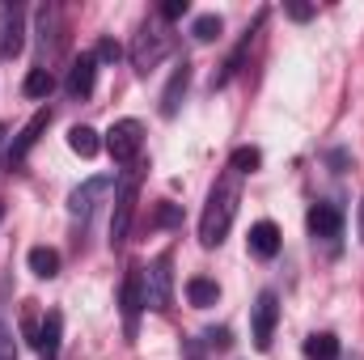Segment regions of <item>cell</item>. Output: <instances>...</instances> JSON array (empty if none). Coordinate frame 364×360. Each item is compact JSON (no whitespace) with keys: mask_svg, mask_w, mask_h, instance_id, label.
I'll list each match as a JSON object with an SVG mask.
<instances>
[{"mask_svg":"<svg viewBox=\"0 0 364 360\" xmlns=\"http://www.w3.org/2000/svg\"><path fill=\"white\" fill-rule=\"evenodd\" d=\"M237 199H242V191H237V174H233V170H225L220 179L212 182L208 203H203V216H199V242H203L208 250H212V246H220V242L229 238L233 216H237Z\"/></svg>","mask_w":364,"mask_h":360,"instance_id":"cell-1","label":"cell"},{"mask_svg":"<svg viewBox=\"0 0 364 360\" xmlns=\"http://www.w3.org/2000/svg\"><path fill=\"white\" fill-rule=\"evenodd\" d=\"M170 47H174V34L161 26V21H144L140 30H136V38H132V47H127V55H132V68L140 73V77H149L166 55H170Z\"/></svg>","mask_w":364,"mask_h":360,"instance_id":"cell-2","label":"cell"},{"mask_svg":"<svg viewBox=\"0 0 364 360\" xmlns=\"http://www.w3.org/2000/svg\"><path fill=\"white\" fill-rule=\"evenodd\" d=\"M136 199H140V170H127L114 186V216H110V250H123L132 221H136Z\"/></svg>","mask_w":364,"mask_h":360,"instance_id":"cell-3","label":"cell"},{"mask_svg":"<svg viewBox=\"0 0 364 360\" xmlns=\"http://www.w3.org/2000/svg\"><path fill=\"white\" fill-rule=\"evenodd\" d=\"M144 305L166 314L174 305V255H157L144 271Z\"/></svg>","mask_w":364,"mask_h":360,"instance_id":"cell-4","label":"cell"},{"mask_svg":"<svg viewBox=\"0 0 364 360\" xmlns=\"http://www.w3.org/2000/svg\"><path fill=\"white\" fill-rule=\"evenodd\" d=\"M119 309H123V335L136 339L140 335V314L149 309L144 305V268H127L123 288H119Z\"/></svg>","mask_w":364,"mask_h":360,"instance_id":"cell-5","label":"cell"},{"mask_svg":"<svg viewBox=\"0 0 364 360\" xmlns=\"http://www.w3.org/2000/svg\"><path fill=\"white\" fill-rule=\"evenodd\" d=\"M140 149H144V127H140V119H119V123H110V132H106V153L114 157V166H132V162L140 157Z\"/></svg>","mask_w":364,"mask_h":360,"instance_id":"cell-6","label":"cell"},{"mask_svg":"<svg viewBox=\"0 0 364 360\" xmlns=\"http://www.w3.org/2000/svg\"><path fill=\"white\" fill-rule=\"evenodd\" d=\"M106 191H110V179H85L73 195H68V216H73V225H81V233H85V225H90L93 208L106 199Z\"/></svg>","mask_w":364,"mask_h":360,"instance_id":"cell-7","label":"cell"},{"mask_svg":"<svg viewBox=\"0 0 364 360\" xmlns=\"http://www.w3.org/2000/svg\"><path fill=\"white\" fill-rule=\"evenodd\" d=\"M275 322H279V297L267 288V292H259L255 314H250V331H255V348H259V352H267V348H272Z\"/></svg>","mask_w":364,"mask_h":360,"instance_id":"cell-8","label":"cell"},{"mask_svg":"<svg viewBox=\"0 0 364 360\" xmlns=\"http://www.w3.org/2000/svg\"><path fill=\"white\" fill-rule=\"evenodd\" d=\"M21 47H26V9L4 4L0 9V55L13 60V55H21Z\"/></svg>","mask_w":364,"mask_h":360,"instance_id":"cell-9","label":"cell"},{"mask_svg":"<svg viewBox=\"0 0 364 360\" xmlns=\"http://www.w3.org/2000/svg\"><path fill=\"white\" fill-rule=\"evenodd\" d=\"M47 123H51V106H43V110H34V119L21 127V136L9 144V153H4V162H9V170H17L26 157H30V149L38 144V136L47 132Z\"/></svg>","mask_w":364,"mask_h":360,"instance_id":"cell-10","label":"cell"},{"mask_svg":"<svg viewBox=\"0 0 364 360\" xmlns=\"http://www.w3.org/2000/svg\"><path fill=\"white\" fill-rule=\"evenodd\" d=\"M97 85V55L93 51H81L77 60H73V68H68V81H64V90L68 97H77V102H85Z\"/></svg>","mask_w":364,"mask_h":360,"instance_id":"cell-11","label":"cell"},{"mask_svg":"<svg viewBox=\"0 0 364 360\" xmlns=\"http://www.w3.org/2000/svg\"><path fill=\"white\" fill-rule=\"evenodd\" d=\"M305 221H309V238H318V242L343 238V212H339L335 203H314Z\"/></svg>","mask_w":364,"mask_h":360,"instance_id":"cell-12","label":"cell"},{"mask_svg":"<svg viewBox=\"0 0 364 360\" xmlns=\"http://www.w3.org/2000/svg\"><path fill=\"white\" fill-rule=\"evenodd\" d=\"M60 339H64V314L60 309H47L43 314V327L34 331V348L43 360H55L60 356Z\"/></svg>","mask_w":364,"mask_h":360,"instance_id":"cell-13","label":"cell"},{"mask_svg":"<svg viewBox=\"0 0 364 360\" xmlns=\"http://www.w3.org/2000/svg\"><path fill=\"white\" fill-rule=\"evenodd\" d=\"M191 90V64L182 60L178 68L170 73V81H166V90H161V119H174L182 110V97Z\"/></svg>","mask_w":364,"mask_h":360,"instance_id":"cell-14","label":"cell"},{"mask_svg":"<svg viewBox=\"0 0 364 360\" xmlns=\"http://www.w3.org/2000/svg\"><path fill=\"white\" fill-rule=\"evenodd\" d=\"M250 255H259V259H275L279 255V225L275 221H259V225H250Z\"/></svg>","mask_w":364,"mask_h":360,"instance_id":"cell-15","label":"cell"},{"mask_svg":"<svg viewBox=\"0 0 364 360\" xmlns=\"http://www.w3.org/2000/svg\"><path fill=\"white\" fill-rule=\"evenodd\" d=\"M259 26H263V13H259V21H255V30H259ZM255 30H246V34H242V43L233 47V55H229V60L220 64V73L212 77V90H220V85H229V81H233V77L242 73V60H246V51H250V38H255Z\"/></svg>","mask_w":364,"mask_h":360,"instance_id":"cell-16","label":"cell"},{"mask_svg":"<svg viewBox=\"0 0 364 360\" xmlns=\"http://www.w3.org/2000/svg\"><path fill=\"white\" fill-rule=\"evenodd\" d=\"M186 301H191L195 309H208V305L220 301V284L208 280V275H191V280H186Z\"/></svg>","mask_w":364,"mask_h":360,"instance_id":"cell-17","label":"cell"},{"mask_svg":"<svg viewBox=\"0 0 364 360\" xmlns=\"http://www.w3.org/2000/svg\"><path fill=\"white\" fill-rule=\"evenodd\" d=\"M26 263H30V271H34L38 280H55V275H60V250H51V246H34V250L26 255Z\"/></svg>","mask_w":364,"mask_h":360,"instance_id":"cell-18","label":"cell"},{"mask_svg":"<svg viewBox=\"0 0 364 360\" xmlns=\"http://www.w3.org/2000/svg\"><path fill=\"white\" fill-rule=\"evenodd\" d=\"M305 356L309 360H339V339L331 331H314L305 339Z\"/></svg>","mask_w":364,"mask_h":360,"instance_id":"cell-19","label":"cell"},{"mask_svg":"<svg viewBox=\"0 0 364 360\" xmlns=\"http://www.w3.org/2000/svg\"><path fill=\"white\" fill-rule=\"evenodd\" d=\"M68 149L77 153V157H93L97 149H102V140H97V132L85 127V123H77L73 132H68Z\"/></svg>","mask_w":364,"mask_h":360,"instance_id":"cell-20","label":"cell"},{"mask_svg":"<svg viewBox=\"0 0 364 360\" xmlns=\"http://www.w3.org/2000/svg\"><path fill=\"white\" fill-rule=\"evenodd\" d=\"M21 90H26V97H47V93L55 90V77H51L47 68H30V73H26V85H21Z\"/></svg>","mask_w":364,"mask_h":360,"instance_id":"cell-21","label":"cell"},{"mask_svg":"<svg viewBox=\"0 0 364 360\" xmlns=\"http://www.w3.org/2000/svg\"><path fill=\"white\" fill-rule=\"evenodd\" d=\"M220 17L216 13H203V17H195L191 21V34H195V43H212V38H220Z\"/></svg>","mask_w":364,"mask_h":360,"instance_id":"cell-22","label":"cell"},{"mask_svg":"<svg viewBox=\"0 0 364 360\" xmlns=\"http://www.w3.org/2000/svg\"><path fill=\"white\" fill-rule=\"evenodd\" d=\"M263 166V153L259 149H233V157H229V170L233 174H255Z\"/></svg>","mask_w":364,"mask_h":360,"instance_id":"cell-23","label":"cell"},{"mask_svg":"<svg viewBox=\"0 0 364 360\" xmlns=\"http://www.w3.org/2000/svg\"><path fill=\"white\" fill-rule=\"evenodd\" d=\"M203 339H208L212 352H229V348H233V331H229V327H212Z\"/></svg>","mask_w":364,"mask_h":360,"instance_id":"cell-24","label":"cell"},{"mask_svg":"<svg viewBox=\"0 0 364 360\" xmlns=\"http://www.w3.org/2000/svg\"><path fill=\"white\" fill-rule=\"evenodd\" d=\"M93 55H97V64H102V60H106V64H114V60H119V55H123V47H119V43H114V38H102V43H97V51H93Z\"/></svg>","mask_w":364,"mask_h":360,"instance_id":"cell-25","label":"cell"},{"mask_svg":"<svg viewBox=\"0 0 364 360\" xmlns=\"http://www.w3.org/2000/svg\"><path fill=\"white\" fill-rule=\"evenodd\" d=\"M0 360H17V339L4 322H0Z\"/></svg>","mask_w":364,"mask_h":360,"instance_id":"cell-26","label":"cell"},{"mask_svg":"<svg viewBox=\"0 0 364 360\" xmlns=\"http://www.w3.org/2000/svg\"><path fill=\"white\" fill-rule=\"evenodd\" d=\"M178 221H182V212L174 208V203H161L157 216H153V225H178Z\"/></svg>","mask_w":364,"mask_h":360,"instance_id":"cell-27","label":"cell"},{"mask_svg":"<svg viewBox=\"0 0 364 360\" xmlns=\"http://www.w3.org/2000/svg\"><path fill=\"white\" fill-rule=\"evenodd\" d=\"M182 13H186V0H166V4H161V17H166V21H174Z\"/></svg>","mask_w":364,"mask_h":360,"instance_id":"cell-28","label":"cell"},{"mask_svg":"<svg viewBox=\"0 0 364 360\" xmlns=\"http://www.w3.org/2000/svg\"><path fill=\"white\" fill-rule=\"evenodd\" d=\"M288 17H292V21H309L314 9H309V4H288Z\"/></svg>","mask_w":364,"mask_h":360,"instance_id":"cell-29","label":"cell"},{"mask_svg":"<svg viewBox=\"0 0 364 360\" xmlns=\"http://www.w3.org/2000/svg\"><path fill=\"white\" fill-rule=\"evenodd\" d=\"M360 238H364V199H360Z\"/></svg>","mask_w":364,"mask_h":360,"instance_id":"cell-30","label":"cell"},{"mask_svg":"<svg viewBox=\"0 0 364 360\" xmlns=\"http://www.w3.org/2000/svg\"><path fill=\"white\" fill-rule=\"evenodd\" d=\"M4 136H9V132H4V127H0V144H4Z\"/></svg>","mask_w":364,"mask_h":360,"instance_id":"cell-31","label":"cell"},{"mask_svg":"<svg viewBox=\"0 0 364 360\" xmlns=\"http://www.w3.org/2000/svg\"><path fill=\"white\" fill-rule=\"evenodd\" d=\"M0 221H4V203H0Z\"/></svg>","mask_w":364,"mask_h":360,"instance_id":"cell-32","label":"cell"}]
</instances>
